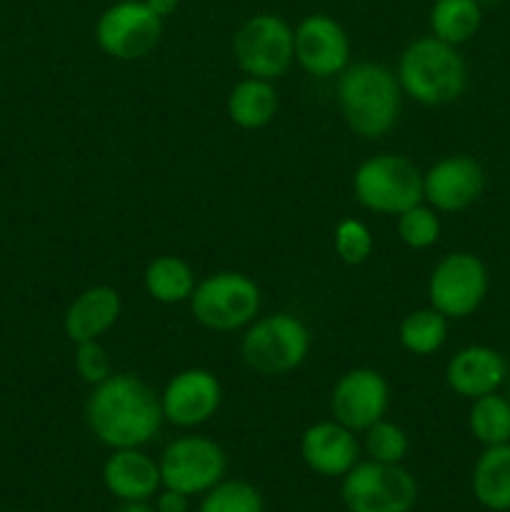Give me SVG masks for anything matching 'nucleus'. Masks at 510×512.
I'll return each mask as SVG.
<instances>
[{"mask_svg": "<svg viewBox=\"0 0 510 512\" xmlns=\"http://www.w3.org/2000/svg\"><path fill=\"white\" fill-rule=\"evenodd\" d=\"M163 33V20L145 0H118L103 10L95 25L100 50L115 60H140L155 50Z\"/></svg>", "mask_w": 510, "mask_h": 512, "instance_id": "obj_11", "label": "nucleus"}, {"mask_svg": "<svg viewBox=\"0 0 510 512\" xmlns=\"http://www.w3.org/2000/svg\"><path fill=\"white\" fill-rule=\"evenodd\" d=\"M145 5H148V8L153 10L160 20H165V18H170L175 10H178L180 0H145Z\"/></svg>", "mask_w": 510, "mask_h": 512, "instance_id": "obj_32", "label": "nucleus"}, {"mask_svg": "<svg viewBox=\"0 0 510 512\" xmlns=\"http://www.w3.org/2000/svg\"><path fill=\"white\" fill-rule=\"evenodd\" d=\"M295 60L313 78L340 75L350 65L348 33L330 15H308L295 28Z\"/></svg>", "mask_w": 510, "mask_h": 512, "instance_id": "obj_14", "label": "nucleus"}, {"mask_svg": "<svg viewBox=\"0 0 510 512\" xmlns=\"http://www.w3.org/2000/svg\"><path fill=\"white\" fill-rule=\"evenodd\" d=\"M400 345L413 355H433L448 340V318L435 308L413 310L403 318L398 330Z\"/></svg>", "mask_w": 510, "mask_h": 512, "instance_id": "obj_25", "label": "nucleus"}, {"mask_svg": "<svg viewBox=\"0 0 510 512\" xmlns=\"http://www.w3.org/2000/svg\"><path fill=\"white\" fill-rule=\"evenodd\" d=\"M160 480L163 488L185 495H203L225 478L228 455L215 440L205 435H183L165 445L160 453Z\"/></svg>", "mask_w": 510, "mask_h": 512, "instance_id": "obj_9", "label": "nucleus"}, {"mask_svg": "<svg viewBox=\"0 0 510 512\" xmlns=\"http://www.w3.org/2000/svg\"><path fill=\"white\" fill-rule=\"evenodd\" d=\"M340 498L348 512H410L418 483L400 463H355L343 475Z\"/></svg>", "mask_w": 510, "mask_h": 512, "instance_id": "obj_7", "label": "nucleus"}, {"mask_svg": "<svg viewBox=\"0 0 510 512\" xmlns=\"http://www.w3.org/2000/svg\"><path fill=\"white\" fill-rule=\"evenodd\" d=\"M398 75L380 63H355L340 73L338 105L345 123L365 140L383 138L393 130L400 115Z\"/></svg>", "mask_w": 510, "mask_h": 512, "instance_id": "obj_2", "label": "nucleus"}, {"mask_svg": "<svg viewBox=\"0 0 510 512\" xmlns=\"http://www.w3.org/2000/svg\"><path fill=\"white\" fill-rule=\"evenodd\" d=\"M198 512H265L260 490L248 480H220L203 493Z\"/></svg>", "mask_w": 510, "mask_h": 512, "instance_id": "obj_26", "label": "nucleus"}, {"mask_svg": "<svg viewBox=\"0 0 510 512\" xmlns=\"http://www.w3.org/2000/svg\"><path fill=\"white\" fill-rule=\"evenodd\" d=\"M430 35L450 45H463L483 23V5L478 0H435L428 15Z\"/></svg>", "mask_w": 510, "mask_h": 512, "instance_id": "obj_23", "label": "nucleus"}, {"mask_svg": "<svg viewBox=\"0 0 510 512\" xmlns=\"http://www.w3.org/2000/svg\"><path fill=\"white\" fill-rule=\"evenodd\" d=\"M310 353V333L290 313H273L255 318L240 340L245 365L265 378H280L305 363Z\"/></svg>", "mask_w": 510, "mask_h": 512, "instance_id": "obj_4", "label": "nucleus"}, {"mask_svg": "<svg viewBox=\"0 0 510 512\" xmlns=\"http://www.w3.org/2000/svg\"><path fill=\"white\" fill-rule=\"evenodd\" d=\"M398 235L408 248L425 250L433 248L440 238V218L438 210L430 205H413L398 215Z\"/></svg>", "mask_w": 510, "mask_h": 512, "instance_id": "obj_27", "label": "nucleus"}, {"mask_svg": "<svg viewBox=\"0 0 510 512\" xmlns=\"http://www.w3.org/2000/svg\"><path fill=\"white\" fill-rule=\"evenodd\" d=\"M353 193L370 213L400 215L423 203V173L405 155L380 153L358 165L353 175Z\"/></svg>", "mask_w": 510, "mask_h": 512, "instance_id": "obj_5", "label": "nucleus"}, {"mask_svg": "<svg viewBox=\"0 0 510 512\" xmlns=\"http://www.w3.org/2000/svg\"><path fill=\"white\" fill-rule=\"evenodd\" d=\"M115 512H155V508L150 505V500H125Z\"/></svg>", "mask_w": 510, "mask_h": 512, "instance_id": "obj_33", "label": "nucleus"}, {"mask_svg": "<svg viewBox=\"0 0 510 512\" xmlns=\"http://www.w3.org/2000/svg\"><path fill=\"white\" fill-rule=\"evenodd\" d=\"M223 385L205 368L180 370L160 393L163 418L175 428H200L218 415Z\"/></svg>", "mask_w": 510, "mask_h": 512, "instance_id": "obj_13", "label": "nucleus"}, {"mask_svg": "<svg viewBox=\"0 0 510 512\" xmlns=\"http://www.w3.org/2000/svg\"><path fill=\"white\" fill-rule=\"evenodd\" d=\"M163 420L160 395L130 373H113L95 385L85 403L90 433L110 450L143 448L158 435Z\"/></svg>", "mask_w": 510, "mask_h": 512, "instance_id": "obj_1", "label": "nucleus"}, {"mask_svg": "<svg viewBox=\"0 0 510 512\" xmlns=\"http://www.w3.org/2000/svg\"><path fill=\"white\" fill-rule=\"evenodd\" d=\"M508 378V365L498 350L488 345H468L445 365V383L455 395L478 400L495 393Z\"/></svg>", "mask_w": 510, "mask_h": 512, "instance_id": "obj_17", "label": "nucleus"}, {"mask_svg": "<svg viewBox=\"0 0 510 512\" xmlns=\"http://www.w3.org/2000/svg\"><path fill=\"white\" fill-rule=\"evenodd\" d=\"M408 448L410 443L405 430L390 420L383 418L365 430V453L375 463H403Z\"/></svg>", "mask_w": 510, "mask_h": 512, "instance_id": "obj_28", "label": "nucleus"}, {"mask_svg": "<svg viewBox=\"0 0 510 512\" xmlns=\"http://www.w3.org/2000/svg\"><path fill=\"white\" fill-rule=\"evenodd\" d=\"M333 243L338 258L348 265H363L373 253V235L368 225L355 218H345L335 225Z\"/></svg>", "mask_w": 510, "mask_h": 512, "instance_id": "obj_29", "label": "nucleus"}, {"mask_svg": "<svg viewBox=\"0 0 510 512\" xmlns=\"http://www.w3.org/2000/svg\"><path fill=\"white\" fill-rule=\"evenodd\" d=\"M470 488L485 510H510V443L490 445L483 450L473 468Z\"/></svg>", "mask_w": 510, "mask_h": 512, "instance_id": "obj_20", "label": "nucleus"}, {"mask_svg": "<svg viewBox=\"0 0 510 512\" xmlns=\"http://www.w3.org/2000/svg\"><path fill=\"white\" fill-rule=\"evenodd\" d=\"M195 323L213 333H235L248 328L260 310V288L250 275L220 270L195 285L190 295Z\"/></svg>", "mask_w": 510, "mask_h": 512, "instance_id": "obj_6", "label": "nucleus"}, {"mask_svg": "<svg viewBox=\"0 0 510 512\" xmlns=\"http://www.w3.org/2000/svg\"><path fill=\"white\" fill-rule=\"evenodd\" d=\"M508 395H510V380H508Z\"/></svg>", "mask_w": 510, "mask_h": 512, "instance_id": "obj_35", "label": "nucleus"}, {"mask_svg": "<svg viewBox=\"0 0 510 512\" xmlns=\"http://www.w3.org/2000/svg\"><path fill=\"white\" fill-rule=\"evenodd\" d=\"M143 285L145 293L155 303L175 305L190 300L198 280H195L193 268L183 258H178V255H158L145 268Z\"/></svg>", "mask_w": 510, "mask_h": 512, "instance_id": "obj_22", "label": "nucleus"}, {"mask_svg": "<svg viewBox=\"0 0 510 512\" xmlns=\"http://www.w3.org/2000/svg\"><path fill=\"white\" fill-rule=\"evenodd\" d=\"M75 370H78L80 380L88 383L90 388H95V385H100L113 375L108 353H105V348L98 340L75 343Z\"/></svg>", "mask_w": 510, "mask_h": 512, "instance_id": "obj_30", "label": "nucleus"}, {"mask_svg": "<svg viewBox=\"0 0 510 512\" xmlns=\"http://www.w3.org/2000/svg\"><path fill=\"white\" fill-rule=\"evenodd\" d=\"M120 313H123V300L118 290L110 285H93L68 305L63 330L70 343L98 340L118 323Z\"/></svg>", "mask_w": 510, "mask_h": 512, "instance_id": "obj_19", "label": "nucleus"}, {"mask_svg": "<svg viewBox=\"0 0 510 512\" xmlns=\"http://www.w3.org/2000/svg\"><path fill=\"white\" fill-rule=\"evenodd\" d=\"M278 113V93L273 80L243 78L228 95V115L238 128L260 130L273 123Z\"/></svg>", "mask_w": 510, "mask_h": 512, "instance_id": "obj_21", "label": "nucleus"}, {"mask_svg": "<svg viewBox=\"0 0 510 512\" xmlns=\"http://www.w3.org/2000/svg\"><path fill=\"white\" fill-rule=\"evenodd\" d=\"M155 512H188L190 510V495L180 493L173 488H160L155 493Z\"/></svg>", "mask_w": 510, "mask_h": 512, "instance_id": "obj_31", "label": "nucleus"}, {"mask_svg": "<svg viewBox=\"0 0 510 512\" xmlns=\"http://www.w3.org/2000/svg\"><path fill=\"white\" fill-rule=\"evenodd\" d=\"M480 5H498V3H503V0H478Z\"/></svg>", "mask_w": 510, "mask_h": 512, "instance_id": "obj_34", "label": "nucleus"}, {"mask_svg": "<svg viewBox=\"0 0 510 512\" xmlns=\"http://www.w3.org/2000/svg\"><path fill=\"white\" fill-rule=\"evenodd\" d=\"M398 83L408 98L420 105H448L468 88V65L450 45L435 35L408 43L398 60Z\"/></svg>", "mask_w": 510, "mask_h": 512, "instance_id": "obj_3", "label": "nucleus"}, {"mask_svg": "<svg viewBox=\"0 0 510 512\" xmlns=\"http://www.w3.org/2000/svg\"><path fill=\"white\" fill-rule=\"evenodd\" d=\"M233 58L248 78H280L295 60V30L280 15H253L235 33Z\"/></svg>", "mask_w": 510, "mask_h": 512, "instance_id": "obj_8", "label": "nucleus"}, {"mask_svg": "<svg viewBox=\"0 0 510 512\" xmlns=\"http://www.w3.org/2000/svg\"><path fill=\"white\" fill-rule=\"evenodd\" d=\"M488 268L473 253H450L440 260L428 278L430 308L445 318H468L488 295Z\"/></svg>", "mask_w": 510, "mask_h": 512, "instance_id": "obj_10", "label": "nucleus"}, {"mask_svg": "<svg viewBox=\"0 0 510 512\" xmlns=\"http://www.w3.org/2000/svg\"><path fill=\"white\" fill-rule=\"evenodd\" d=\"M468 428L480 445L510 443V398L498 393L473 400L468 413Z\"/></svg>", "mask_w": 510, "mask_h": 512, "instance_id": "obj_24", "label": "nucleus"}, {"mask_svg": "<svg viewBox=\"0 0 510 512\" xmlns=\"http://www.w3.org/2000/svg\"><path fill=\"white\" fill-rule=\"evenodd\" d=\"M103 485L120 503L125 500H153L163 488L158 460L140 448H118L103 465Z\"/></svg>", "mask_w": 510, "mask_h": 512, "instance_id": "obj_18", "label": "nucleus"}, {"mask_svg": "<svg viewBox=\"0 0 510 512\" xmlns=\"http://www.w3.org/2000/svg\"><path fill=\"white\" fill-rule=\"evenodd\" d=\"M300 455L308 470L320 478H343L360 458V445L353 430L338 420H320L300 438Z\"/></svg>", "mask_w": 510, "mask_h": 512, "instance_id": "obj_16", "label": "nucleus"}, {"mask_svg": "<svg viewBox=\"0 0 510 512\" xmlns=\"http://www.w3.org/2000/svg\"><path fill=\"white\" fill-rule=\"evenodd\" d=\"M485 190V170L470 155H448L423 173V200L438 213H460Z\"/></svg>", "mask_w": 510, "mask_h": 512, "instance_id": "obj_15", "label": "nucleus"}, {"mask_svg": "<svg viewBox=\"0 0 510 512\" xmlns=\"http://www.w3.org/2000/svg\"><path fill=\"white\" fill-rule=\"evenodd\" d=\"M390 405V385L373 368H353L343 373L330 393L333 420L353 433H365L385 418Z\"/></svg>", "mask_w": 510, "mask_h": 512, "instance_id": "obj_12", "label": "nucleus"}]
</instances>
